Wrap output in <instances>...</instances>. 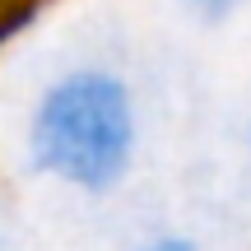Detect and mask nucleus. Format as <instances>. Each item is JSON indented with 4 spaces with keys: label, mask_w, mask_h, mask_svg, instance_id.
Returning a JSON list of instances; mask_svg holds the SVG:
<instances>
[{
    "label": "nucleus",
    "mask_w": 251,
    "mask_h": 251,
    "mask_svg": "<svg viewBox=\"0 0 251 251\" xmlns=\"http://www.w3.org/2000/svg\"><path fill=\"white\" fill-rule=\"evenodd\" d=\"M140 158V98L117 65L79 61L37 89L24 117V163L75 196H112Z\"/></svg>",
    "instance_id": "nucleus-1"
},
{
    "label": "nucleus",
    "mask_w": 251,
    "mask_h": 251,
    "mask_svg": "<svg viewBox=\"0 0 251 251\" xmlns=\"http://www.w3.org/2000/svg\"><path fill=\"white\" fill-rule=\"evenodd\" d=\"M172 5L186 9V14L200 19V24H224V19H233L247 0H172Z\"/></svg>",
    "instance_id": "nucleus-2"
},
{
    "label": "nucleus",
    "mask_w": 251,
    "mask_h": 251,
    "mask_svg": "<svg viewBox=\"0 0 251 251\" xmlns=\"http://www.w3.org/2000/svg\"><path fill=\"white\" fill-rule=\"evenodd\" d=\"M126 251H205V247L196 237H186V233H149L140 242H130Z\"/></svg>",
    "instance_id": "nucleus-3"
},
{
    "label": "nucleus",
    "mask_w": 251,
    "mask_h": 251,
    "mask_svg": "<svg viewBox=\"0 0 251 251\" xmlns=\"http://www.w3.org/2000/svg\"><path fill=\"white\" fill-rule=\"evenodd\" d=\"M42 5H56V0H42Z\"/></svg>",
    "instance_id": "nucleus-4"
}]
</instances>
